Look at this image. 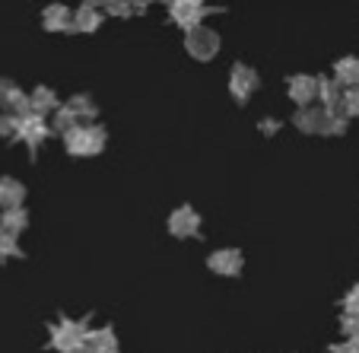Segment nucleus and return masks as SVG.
I'll return each mask as SVG.
<instances>
[{
  "label": "nucleus",
  "instance_id": "obj_3",
  "mask_svg": "<svg viewBox=\"0 0 359 353\" xmlns=\"http://www.w3.org/2000/svg\"><path fill=\"white\" fill-rule=\"evenodd\" d=\"M172 20L178 22V26H197L201 22V16L207 13V7H203V0H172V7H169Z\"/></svg>",
  "mask_w": 359,
  "mask_h": 353
},
{
  "label": "nucleus",
  "instance_id": "obj_9",
  "mask_svg": "<svg viewBox=\"0 0 359 353\" xmlns=\"http://www.w3.org/2000/svg\"><path fill=\"white\" fill-rule=\"evenodd\" d=\"M70 26H74V16H70L67 7L55 4V7L45 10V29H51V32H61V29H70Z\"/></svg>",
  "mask_w": 359,
  "mask_h": 353
},
{
  "label": "nucleus",
  "instance_id": "obj_21",
  "mask_svg": "<svg viewBox=\"0 0 359 353\" xmlns=\"http://www.w3.org/2000/svg\"><path fill=\"white\" fill-rule=\"evenodd\" d=\"M346 309H350L346 315H359V290H353V296L346 299Z\"/></svg>",
  "mask_w": 359,
  "mask_h": 353
},
{
  "label": "nucleus",
  "instance_id": "obj_22",
  "mask_svg": "<svg viewBox=\"0 0 359 353\" xmlns=\"http://www.w3.org/2000/svg\"><path fill=\"white\" fill-rule=\"evenodd\" d=\"M340 353H359V338H353L346 347H340Z\"/></svg>",
  "mask_w": 359,
  "mask_h": 353
},
{
  "label": "nucleus",
  "instance_id": "obj_7",
  "mask_svg": "<svg viewBox=\"0 0 359 353\" xmlns=\"http://www.w3.org/2000/svg\"><path fill=\"white\" fill-rule=\"evenodd\" d=\"M99 26H102L99 7H89V4H83V7L74 13V26H70V29H80V32H95Z\"/></svg>",
  "mask_w": 359,
  "mask_h": 353
},
{
  "label": "nucleus",
  "instance_id": "obj_23",
  "mask_svg": "<svg viewBox=\"0 0 359 353\" xmlns=\"http://www.w3.org/2000/svg\"><path fill=\"white\" fill-rule=\"evenodd\" d=\"M83 4H89V7H99V4H105V0H83Z\"/></svg>",
  "mask_w": 359,
  "mask_h": 353
},
{
  "label": "nucleus",
  "instance_id": "obj_13",
  "mask_svg": "<svg viewBox=\"0 0 359 353\" xmlns=\"http://www.w3.org/2000/svg\"><path fill=\"white\" fill-rule=\"evenodd\" d=\"M83 344H86L93 353H111V350H115V340H111V334H109V331H95V334H89V338H83Z\"/></svg>",
  "mask_w": 359,
  "mask_h": 353
},
{
  "label": "nucleus",
  "instance_id": "obj_14",
  "mask_svg": "<svg viewBox=\"0 0 359 353\" xmlns=\"http://www.w3.org/2000/svg\"><path fill=\"white\" fill-rule=\"evenodd\" d=\"M172 229L182 232V236H188V232L197 229V217L191 211H178L175 217H172Z\"/></svg>",
  "mask_w": 359,
  "mask_h": 353
},
{
  "label": "nucleus",
  "instance_id": "obj_18",
  "mask_svg": "<svg viewBox=\"0 0 359 353\" xmlns=\"http://www.w3.org/2000/svg\"><path fill=\"white\" fill-rule=\"evenodd\" d=\"M340 102H344V112H346V115H359V86H353L350 93L340 99Z\"/></svg>",
  "mask_w": 359,
  "mask_h": 353
},
{
  "label": "nucleus",
  "instance_id": "obj_12",
  "mask_svg": "<svg viewBox=\"0 0 359 353\" xmlns=\"http://www.w3.org/2000/svg\"><path fill=\"white\" fill-rule=\"evenodd\" d=\"M318 95L325 99L327 109H337L340 99H344V95H340V83L337 80H318Z\"/></svg>",
  "mask_w": 359,
  "mask_h": 353
},
{
  "label": "nucleus",
  "instance_id": "obj_17",
  "mask_svg": "<svg viewBox=\"0 0 359 353\" xmlns=\"http://www.w3.org/2000/svg\"><path fill=\"white\" fill-rule=\"evenodd\" d=\"M102 7L109 10V13H115V16H128L130 7H134V0H105Z\"/></svg>",
  "mask_w": 359,
  "mask_h": 353
},
{
  "label": "nucleus",
  "instance_id": "obj_24",
  "mask_svg": "<svg viewBox=\"0 0 359 353\" xmlns=\"http://www.w3.org/2000/svg\"><path fill=\"white\" fill-rule=\"evenodd\" d=\"M134 4H149V0H134Z\"/></svg>",
  "mask_w": 359,
  "mask_h": 353
},
{
  "label": "nucleus",
  "instance_id": "obj_20",
  "mask_svg": "<svg viewBox=\"0 0 359 353\" xmlns=\"http://www.w3.org/2000/svg\"><path fill=\"white\" fill-rule=\"evenodd\" d=\"M13 251V232H0V255Z\"/></svg>",
  "mask_w": 359,
  "mask_h": 353
},
{
  "label": "nucleus",
  "instance_id": "obj_1",
  "mask_svg": "<svg viewBox=\"0 0 359 353\" xmlns=\"http://www.w3.org/2000/svg\"><path fill=\"white\" fill-rule=\"evenodd\" d=\"M184 48H188V51L197 58V61H207V58L217 55V48H219L217 32H210V29H203V26H191Z\"/></svg>",
  "mask_w": 359,
  "mask_h": 353
},
{
  "label": "nucleus",
  "instance_id": "obj_2",
  "mask_svg": "<svg viewBox=\"0 0 359 353\" xmlns=\"http://www.w3.org/2000/svg\"><path fill=\"white\" fill-rule=\"evenodd\" d=\"M105 134L99 128H70L67 131V149L70 153H95L102 147Z\"/></svg>",
  "mask_w": 359,
  "mask_h": 353
},
{
  "label": "nucleus",
  "instance_id": "obj_10",
  "mask_svg": "<svg viewBox=\"0 0 359 353\" xmlns=\"http://www.w3.org/2000/svg\"><path fill=\"white\" fill-rule=\"evenodd\" d=\"M55 105H57V99L51 89H35V95L29 99V112H32V115H45V112H51Z\"/></svg>",
  "mask_w": 359,
  "mask_h": 353
},
{
  "label": "nucleus",
  "instance_id": "obj_4",
  "mask_svg": "<svg viewBox=\"0 0 359 353\" xmlns=\"http://www.w3.org/2000/svg\"><path fill=\"white\" fill-rule=\"evenodd\" d=\"M290 95L296 99L299 105H309L315 95H318V80H315V76H305V74L292 76L290 80Z\"/></svg>",
  "mask_w": 359,
  "mask_h": 353
},
{
  "label": "nucleus",
  "instance_id": "obj_8",
  "mask_svg": "<svg viewBox=\"0 0 359 353\" xmlns=\"http://www.w3.org/2000/svg\"><path fill=\"white\" fill-rule=\"evenodd\" d=\"M255 86H258V76L251 74L248 67H236V70H232V93H236L238 99H248Z\"/></svg>",
  "mask_w": 359,
  "mask_h": 353
},
{
  "label": "nucleus",
  "instance_id": "obj_15",
  "mask_svg": "<svg viewBox=\"0 0 359 353\" xmlns=\"http://www.w3.org/2000/svg\"><path fill=\"white\" fill-rule=\"evenodd\" d=\"M22 197V188L16 182H0V204H16Z\"/></svg>",
  "mask_w": 359,
  "mask_h": 353
},
{
  "label": "nucleus",
  "instance_id": "obj_5",
  "mask_svg": "<svg viewBox=\"0 0 359 353\" xmlns=\"http://www.w3.org/2000/svg\"><path fill=\"white\" fill-rule=\"evenodd\" d=\"M16 131H20L29 143H39L48 137V128H45V121H41V115H22L20 124H16Z\"/></svg>",
  "mask_w": 359,
  "mask_h": 353
},
{
  "label": "nucleus",
  "instance_id": "obj_19",
  "mask_svg": "<svg viewBox=\"0 0 359 353\" xmlns=\"http://www.w3.org/2000/svg\"><path fill=\"white\" fill-rule=\"evenodd\" d=\"M70 112H74V118H80V115H93V102H89V99H80V95H76V99H70V105H67Z\"/></svg>",
  "mask_w": 359,
  "mask_h": 353
},
{
  "label": "nucleus",
  "instance_id": "obj_16",
  "mask_svg": "<svg viewBox=\"0 0 359 353\" xmlns=\"http://www.w3.org/2000/svg\"><path fill=\"white\" fill-rule=\"evenodd\" d=\"M213 267L217 271H236L238 267V255H232V251H219V255H213Z\"/></svg>",
  "mask_w": 359,
  "mask_h": 353
},
{
  "label": "nucleus",
  "instance_id": "obj_6",
  "mask_svg": "<svg viewBox=\"0 0 359 353\" xmlns=\"http://www.w3.org/2000/svg\"><path fill=\"white\" fill-rule=\"evenodd\" d=\"M334 80L340 83V86H359V61L356 58H344V61H337V67H334Z\"/></svg>",
  "mask_w": 359,
  "mask_h": 353
},
{
  "label": "nucleus",
  "instance_id": "obj_11",
  "mask_svg": "<svg viewBox=\"0 0 359 353\" xmlns=\"http://www.w3.org/2000/svg\"><path fill=\"white\" fill-rule=\"evenodd\" d=\"M296 124L302 131H325V109H302L296 115Z\"/></svg>",
  "mask_w": 359,
  "mask_h": 353
}]
</instances>
